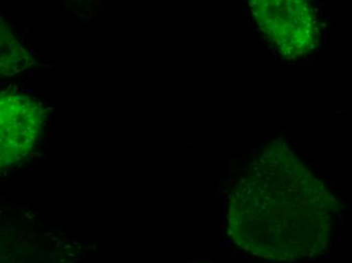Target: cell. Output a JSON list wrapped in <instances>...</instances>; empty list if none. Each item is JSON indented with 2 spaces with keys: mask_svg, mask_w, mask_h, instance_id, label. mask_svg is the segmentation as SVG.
I'll return each instance as SVG.
<instances>
[{
  "mask_svg": "<svg viewBox=\"0 0 352 263\" xmlns=\"http://www.w3.org/2000/svg\"><path fill=\"white\" fill-rule=\"evenodd\" d=\"M2 166L25 159L35 148L44 127L42 106L25 94H6L0 102Z\"/></svg>",
  "mask_w": 352,
  "mask_h": 263,
  "instance_id": "cell-1",
  "label": "cell"
},
{
  "mask_svg": "<svg viewBox=\"0 0 352 263\" xmlns=\"http://www.w3.org/2000/svg\"><path fill=\"white\" fill-rule=\"evenodd\" d=\"M2 40H4V45L2 44V46L6 47L4 52L1 53L2 70L6 69V71H10V73H12L14 70L18 71L19 69H23L28 62V56L25 51L19 48L18 43H16L12 36L8 37L6 34L4 37H2Z\"/></svg>",
  "mask_w": 352,
  "mask_h": 263,
  "instance_id": "cell-2",
  "label": "cell"
}]
</instances>
